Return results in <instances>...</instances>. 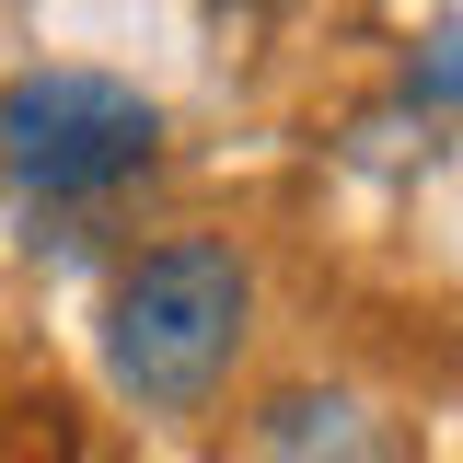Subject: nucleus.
I'll list each match as a JSON object with an SVG mask.
<instances>
[{"instance_id": "1", "label": "nucleus", "mask_w": 463, "mask_h": 463, "mask_svg": "<svg viewBox=\"0 0 463 463\" xmlns=\"http://www.w3.org/2000/svg\"><path fill=\"white\" fill-rule=\"evenodd\" d=\"M243 313H255V279H243V255H232L221 232H174L151 243L128 279H116V313H105V371L128 383L139 405H209V383L232 371V347H243Z\"/></svg>"}, {"instance_id": "2", "label": "nucleus", "mask_w": 463, "mask_h": 463, "mask_svg": "<svg viewBox=\"0 0 463 463\" xmlns=\"http://www.w3.org/2000/svg\"><path fill=\"white\" fill-rule=\"evenodd\" d=\"M151 151H163V116L116 70H24V81H0V174L24 197L93 209L116 185H139Z\"/></svg>"}, {"instance_id": "3", "label": "nucleus", "mask_w": 463, "mask_h": 463, "mask_svg": "<svg viewBox=\"0 0 463 463\" xmlns=\"http://www.w3.org/2000/svg\"><path fill=\"white\" fill-rule=\"evenodd\" d=\"M267 452L279 463H394L383 429H371L347 394H279L267 405Z\"/></svg>"}, {"instance_id": "4", "label": "nucleus", "mask_w": 463, "mask_h": 463, "mask_svg": "<svg viewBox=\"0 0 463 463\" xmlns=\"http://www.w3.org/2000/svg\"><path fill=\"white\" fill-rule=\"evenodd\" d=\"M429 93H452V105H463V35H440V47H429Z\"/></svg>"}]
</instances>
